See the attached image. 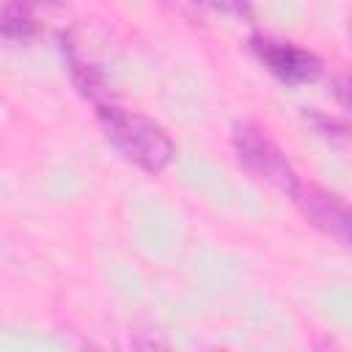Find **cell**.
I'll return each instance as SVG.
<instances>
[{
    "mask_svg": "<svg viewBox=\"0 0 352 352\" xmlns=\"http://www.w3.org/2000/svg\"><path fill=\"white\" fill-rule=\"evenodd\" d=\"M132 346H135V352H173V349L165 344V338H160L157 333H148V330L135 333Z\"/></svg>",
    "mask_w": 352,
    "mask_h": 352,
    "instance_id": "8992f818",
    "label": "cell"
},
{
    "mask_svg": "<svg viewBox=\"0 0 352 352\" xmlns=\"http://www.w3.org/2000/svg\"><path fill=\"white\" fill-rule=\"evenodd\" d=\"M250 47H253L256 58L280 82L300 85V82H311L322 74V60L314 52H308V50H302L292 41H280V38H272V36H253Z\"/></svg>",
    "mask_w": 352,
    "mask_h": 352,
    "instance_id": "3957f363",
    "label": "cell"
},
{
    "mask_svg": "<svg viewBox=\"0 0 352 352\" xmlns=\"http://www.w3.org/2000/svg\"><path fill=\"white\" fill-rule=\"evenodd\" d=\"M36 33V16L30 6L22 3H0V38L25 41Z\"/></svg>",
    "mask_w": 352,
    "mask_h": 352,
    "instance_id": "5b68a950",
    "label": "cell"
},
{
    "mask_svg": "<svg viewBox=\"0 0 352 352\" xmlns=\"http://www.w3.org/2000/svg\"><path fill=\"white\" fill-rule=\"evenodd\" d=\"M94 107L104 129V138L118 148L124 160H129L146 173H160L168 168V162L176 154V146L160 124H154L146 116L118 107L113 99H102Z\"/></svg>",
    "mask_w": 352,
    "mask_h": 352,
    "instance_id": "6da1fadb",
    "label": "cell"
},
{
    "mask_svg": "<svg viewBox=\"0 0 352 352\" xmlns=\"http://www.w3.org/2000/svg\"><path fill=\"white\" fill-rule=\"evenodd\" d=\"M289 195L297 204V209L305 214L308 223H314L322 234L333 236L336 242L349 245V212L338 195H333L316 184H305V182H297Z\"/></svg>",
    "mask_w": 352,
    "mask_h": 352,
    "instance_id": "277c9868",
    "label": "cell"
},
{
    "mask_svg": "<svg viewBox=\"0 0 352 352\" xmlns=\"http://www.w3.org/2000/svg\"><path fill=\"white\" fill-rule=\"evenodd\" d=\"M234 148L239 162L256 173L258 179L270 182L272 187H278L280 192H292L294 184L300 182L294 168L289 165V160L283 157V151L270 140V135H264V129H258L250 121H239L234 126Z\"/></svg>",
    "mask_w": 352,
    "mask_h": 352,
    "instance_id": "7a4b0ae2",
    "label": "cell"
}]
</instances>
